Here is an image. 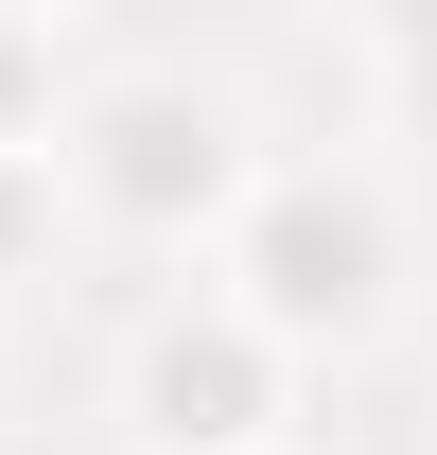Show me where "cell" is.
<instances>
[{
  "label": "cell",
  "instance_id": "6",
  "mask_svg": "<svg viewBox=\"0 0 437 455\" xmlns=\"http://www.w3.org/2000/svg\"><path fill=\"white\" fill-rule=\"evenodd\" d=\"M0 140H53V18H0Z\"/></svg>",
  "mask_w": 437,
  "mask_h": 455
},
{
  "label": "cell",
  "instance_id": "4",
  "mask_svg": "<svg viewBox=\"0 0 437 455\" xmlns=\"http://www.w3.org/2000/svg\"><path fill=\"white\" fill-rule=\"evenodd\" d=\"M350 36H368V88L402 140H437V0H350Z\"/></svg>",
  "mask_w": 437,
  "mask_h": 455
},
{
  "label": "cell",
  "instance_id": "8",
  "mask_svg": "<svg viewBox=\"0 0 437 455\" xmlns=\"http://www.w3.org/2000/svg\"><path fill=\"white\" fill-rule=\"evenodd\" d=\"M263 455H298V438H263Z\"/></svg>",
  "mask_w": 437,
  "mask_h": 455
},
{
  "label": "cell",
  "instance_id": "3",
  "mask_svg": "<svg viewBox=\"0 0 437 455\" xmlns=\"http://www.w3.org/2000/svg\"><path fill=\"white\" fill-rule=\"evenodd\" d=\"M123 438L140 455H263V438H298V350L263 315H227L211 281L158 298L123 333Z\"/></svg>",
  "mask_w": 437,
  "mask_h": 455
},
{
  "label": "cell",
  "instance_id": "2",
  "mask_svg": "<svg viewBox=\"0 0 437 455\" xmlns=\"http://www.w3.org/2000/svg\"><path fill=\"white\" fill-rule=\"evenodd\" d=\"M245 175H263V140H245V106L193 88V70H106L88 106H53V193L106 211L123 245H211V228L245 211Z\"/></svg>",
  "mask_w": 437,
  "mask_h": 455
},
{
  "label": "cell",
  "instance_id": "7",
  "mask_svg": "<svg viewBox=\"0 0 437 455\" xmlns=\"http://www.w3.org/2000/svg\"><path fill=\"white\" fill-rule=\"evenodd\" d=\"M0 18H70V0H0Z\"/></svg>",
  "mask_w": 437,
  "mask_h": 455
},
{
  "label": "cell",
  "instance_id": "5",
  "mask_svg": "<svg viewBox=\"0 0 437 455\" xmlns=\"http://www.w3.org/2000/svg\"><path fill=\"white\" fill-rule=\"evenodd\" d=\"M53 228H70L53 140H0V281H36V263H53Z\"/></svg>",
  "mask_w": 437,
  "mask_h": 455
},
{
  "label": "cell",
  "instance_id": "1",
  "mask_svg": "<svg viewBox=\"0 0 437 455\" xmlns=\"http://www.w3.org/2000/svg\"><path fill=\"white\" fill-rule=\"evenodd\" d=\"M211 298L263 315L298 368H315V350H368L385 298H402V211H385V175H350V158H263L245 211L211 228Z\"/></svg>",
  "mask_w": 437,
  "mask_h": 455
}]
</instances>
